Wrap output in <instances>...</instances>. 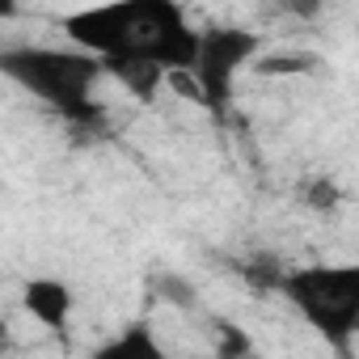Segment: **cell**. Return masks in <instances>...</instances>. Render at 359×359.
<instances>
[{"label": "cell", "mask_w": 359, "mask_h": 359, "mask_svg": "<svg viewBox=\"0 0 359 359\" xmlns=\"http://www.w3.org/2000/svg\"><path fill=\"white\" fill-rule=\"evenodd\" d=\"M76 51L106 64H148L169 72H191L199 51V30H191L187 9L169 0H123V5L76 9L64 22Z\"/></svg>", "instance_id": "cell-1"}, {"label": "cell", "mask_w": 359, "mask_h": 359, "mask_svg": "<svg viewBox=\"0 0 359 359\" xmlns=\"http://www.w3.org/2000/svg\"><path fill=\"white\" fill-rule=\"evenodd\" d=\"M0 76H9L68 118H89L97 114L93 89L106 68L76 47H0Z\"/></svg>", "instance_id": "cell-2"}, {"label": "cell", "mask_w": 359, "mask_h": 359, "mask_svg": "<svg viewBox=\"0 0 359 359\" xmlns=\"http://www.w3.org/2000/svg\"><path fill=\"white\" fill-rule=\"evenodd\" d=\"M283 296L292 300V309L334 346V351H351L355 334H359V266L342 262V266H300L287 271L279 279Z\"/></svg>", "instance_id": "cell-3"}, {"label": "cell", "mask_w": 359, "mask_h": 359, "mask_svg": "<svg viewBox=\"0 0 359 359\" xmlns=\"http://www.w3.org/2000/svg\"><path fill=\"white\" fill-rule=\"evenodd\" d=\"M262 43L258 34L250 30H237V26H220V30H203L199 34V51H195V64H191V76L203 93V106H224L237 76L258 60Z\"/></svg>", "instance_id": "cell-4"}, {"label": "cell", "mask_w": 359, "mask_h": 359, "mask_svg": "<svg viewBox=\"0 0 359 359\" xmlns=\"http://www.w3.org/2000/svg\"><path fill=\"white\" fill-rule=\"evenodd\" d=\"M22 309H26L43 330L64 334L68 321H72L76 300H72V287H68L64 279H55V275H34V279L22 283Z\"/></svg>", "instance_id": "cell-5"}, {"label": "cell", "mask_w": 359, "mask_h": 359, "mask_svg": "<svg viewBox=\"0 0 359 359\" xmlns=\"http://www.w3.org/2000/svg\"><path fill=\"white\" fill-rule=\"evenodd\" d=\"M89 359H169V355H165V346L156 342V334H152L144 321H135V325H127L123 334H114L110 342H102Z\"/></svg>", "instance_id": "cell-6"}, {"label": "cell", "mask_w": 359, "mask_h": 359, "mask_svg": "<svg viewBox=\"0 0 359 359\" xmlns=\"http://www.w3.org/2000/svg\"><path fill=\"white\" fill-rule=\"evenodd\" d=\"M106 72L114 81H123V89H131L140 102H152L156 89L165 85V72L161 68H148V64H106Z\"/></svg>", "instance_id": "cell-7"}, {"label": "cell", "mask_w": 359, "mask_h": 359, "mask_svg": "<svg viewBox=\"0 0 359 359\" xmlns=\"http://www.w3.org/2000/svg\"><path fill=\"white\" fill-rule=\"evenodd\" d=\"M156 292H161V300L173 304V309H195V304H199V287H195L191 279H182V275H161V279H156Z\"/></svg>", "instance_id": "cell-8"}, {"label": "cell", "mask_w": 359, "mask_h": 359, "mask_svg": "<svg viewBox=\"0 0 359 359\" xmlns=\"http://www.w3.org/2000/svg\"><path fill=\"white\" fill-rule=\"evenodd\" d=\"M309 68H317V55H300V51H292V55H258V60H254V72H262V76L309 72Z\"/></svg>", "instance_id": "cell-9"}, {"label": "cell", "mask_w": 359, "mask_h": 359, "mask_svg": "<svg viewBox=\"0 0 359 359\" xmlns=\"http://www.w3.org/2000/svg\"><path fill=\"white\" fill-rule=\"evenodd\" d=\"M216 346H220V359H241V355H254V342H250V334L237 325V321H220L216 325Z\"/></svg>", "instance_id": "cell-10"}, {"label": "cell", "mask_w": 359, "mask_h": 359, "mask_svg": "<svg viewBox=\"0 0 359 359\" xmlns=\"http://www.w3.org/2000/svg\"><path fill=\"white\" fill-rule=\"evenodd\" d=\"M334 203V187L330 182H313V191H309V208H330Z\"/></svg>", "instance_id": "cell-11"}, {"label": "cell", "mask_w": 359, "mask_h": 359, "mask_svg": "<svg viewBox=\"0 0 359 359\" xmlns=\"http://www.w3.org/2000/svg\"><path fill=\"white\" fill-rule=\"evenodd\" d=\"M241 359H258V355H241Z\"/></svg>", "instance_id": "cell-12"}]
</instances>
